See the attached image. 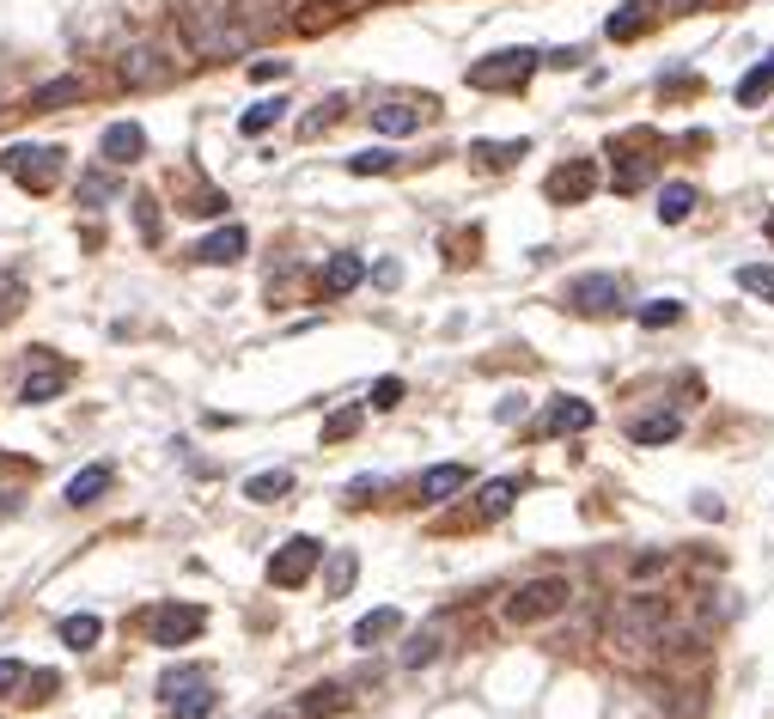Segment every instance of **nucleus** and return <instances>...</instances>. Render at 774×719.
I'll return each mask as SVG.
<instances>
[{
	"mask_svg": "<svg viewBox=\"0 0 774 719\" xmlns=\"http://www.w3.org/2000/svg\"><path fill=\"white\" fill-rule=\"evenodd\" d=\"M512 494H519V482H512V476H494V482H488L482 494H476V506H482V519H500V512L512 506Z\"/></svg>",
	"mask_w": 774,
	"mask_h": 719,
	"instance_id": "28",
	"label": "nucleus"
},
{
	"mask_svg": "<svg viewBox=\"0 0 774 719\" xmlns=\"http://www.w3.org/2000/svg\"><path fill=\"white\" fill-rule=\"evenodd\" d=\"M293 488V470H263L244 482V500H257V506H269V500H281Z\"/></svg>",
	"mask_w": 774,
	"mask_h": 719,
	"instance_id": "25",
	"label": "nucleus"
},
{
	"mask_svg": "<svg viewBox=\"0 0 774 719\" xmlns=\"http://www.w3.org/2000/svg\"><path fill=\"white\" fill-rule=\"evenodd\" d=\"M317 562H324V543H317V536H287L275 549V562H269V586H281V591L305 586Z\"/></svg>",
	"mask_w": 774,
	"mask_h": 719,
	"instance_id": "6",
	"label": "nucleus"
},
{
	"mask_svg": "<svg viewBox=\"0 0 774 719\" xmlns=\"http://www.w3.org/2000/svg\"><path fill=\"white\" fill-rule=\"evenodd\" d=\"M232 13L244 19L250 31H269L281 13H287V0H232Z\"/></svg>",
	"mask_w": 774,
	"mask_h": 719,
	"instance_id": "26",
	"label": "nucleus"
},
{
	"mask_svg": "<svg viewBox=\"0 0 774 719\" xmlns=\"http://www.w3.org/2000/svg\"><path fill=\"white\" fill-rule=\"evenodd\" d=\"M110 482H117V470H110V464H86V470L74 476V482H67V506H92L98 494H110Z\"/></svg>",
	"mask_w": 774,
	"mask_h": 719,
	"instance_id": "15",
	"label": "nucleus"
},
{
	"mask_svg": "<svg viewBox=\"0 0 774 719\" xmlns=\"http://www.w3.org/2000/svg\"><path fill=\"white\" fill-rule=\"evenodd\" d=\"M768 92H774V55H768V62H756L744 79H738V105H762Z\"/></svg>",
	"mask_w": 774,
	"mask_h": 719,
	"instance_id": "27",
	"label": "nucleus"
},
{
	"mask_svg": "<svg viewBox=\"0 0 774 719\" xmlns=\"http://www.w3.org/2000/svg\"><path fill=\"white\" fill-rule=\"evenodd\" d=\"M519 415H525V396H500L494 421H519Z\"/></svg>",
	"mask_w": 774,
	"mask_h": 719,
	"instance_id": "48",
	"label": "nucleus"
},
{
	"mask_svg": "<svg viewBox=\"0 0 774 719\" xmlns=\"http://www.w3.org/2000/svg\"><path fill=\"white\" fill-rule=\"evenodd\" d=\"M439 646H446V641H439L434 628H427V634H415V641H408V646H403V665H408V671H421V665H434V658H439Z\"/></svg>",
	"mask_w": 774,
	"mask_h": 719,
	"instance_id": "35",
	"label": "nucleus"
},
{
	"mask_svg": "<svg viewBox=\"0 0 774 719\" xmlns=\"http://www.w3.org/2000/svg\"><path fill=\"white\" fill-rule=\"evenodd\" d=\"M653 19H658V7L653 0H629L622 13H610V43H629V37H641V31H653Z\"/></svg>",
	"mask_w": 774,
	"mask_h": 719,
	"instance_id": "16",
	"label": "nucleus"
},
{
	"mask_svg": "<svg viewBox=\"0 0 774 719\" xmlns=\"http://www.w3.org/2000/svg\"><path fill=\"white\" fill-rule=\"evenodd\" d=\"M562 299L574 305V312H586V317L617 312V305H622V281H617V275H574Z\"/></svg>",
	"mask_w": 774,
	"mask_h": 719,
	"instance_id": "9",
	"label": "nucleus"
},
{
	"mask_svg": "<svg viewBox=\"0 0 774 719\" xmlns=\"http://www.w3.org/2000/svg\"><path fill=\"white\" fill-rule=\"evenodd\" d=\"M396 628H403V610L384 603V610H372V615H360V622H355V646H379L384 634H396Z\"/></svg>",
	"mask_w": 774,
	"mask_h": 719,
	"instance_id": "22",
	"label": "nucleus"
},
{
	"mask_svg": "<svg viewBox=\"0 0 774 719\" xmlns=\"http://www.w3.org/2000/svg\"><path fill=\"white\" fill-rule=\"evenodd\" d=\"M470 488V464H434V470H421V500H451Z\"/></svg>",
	"mask_w": 774,
	"mask_h": 719,
	"instance_id": "14",
	"label": "nucleus"
},
{
	"mask_svg": "<svg viewBox=\"0 0 774 719\" xmlns=\"http://www.w3.org/2000/svg\"><path fill=\"white\" fill-rule=\"evenodd\" d=\"M201 628H208V610H201V603H159V610L146 615L153 646H184V641H196Z\"/></svg>",
	"mask_w": 774,
	"mask_h": 719,
	"instance_id": "7",
	"label": "nucleus"
},
{
	"mask_svg": "<svg viewBox=\"0 0 774 719\" xmlns=\"http://www.w3.org/2000/svg\"><path fill=\"white\" fill-rule=\"evenodd\" d=\"M360 415H367V408L360 403H348V408H336V415L324 421V439L336 445V439H348V433H360Z\"/></svg>",
	"mask_w": 774,
	"mask_h": 719,
	"instance_id": "37",
	"label": "nucleus"
},
{
	"mask_svg": "<svg viewBox=\"0 0 774 719\" xmlns=\"http://www.w3.org/2000/svg\"><path fill=\"white\" fill-rule=\"evenodd\" d=\"M738 287L774 305V262H744V269H738Z\"/></svg>",
	"mask_w": 774,
	"mask_h": 719,
	"instance_id": "30",
	"label": "nucleus"
},
{
	"mask_svg": "<svg viewBox=\"0 0 774 719\" xmlns=\"http://www.w3.org/2000/svg\"><path fill=\"white\" fill-rule=\"evenodd\" d=\"M591 421H598V415H591V403H579V396H555L543 427H549V433H586Z\"/></svg>",
	"mask_w": 774,
	"mask_h": 719,
	"instance_id": "17",
	"label": "nucleus"
},
{
	"mask_svg": "<svg viewBox=\"0 0 774 719\" xmlns=\"http://www.w3.org/2000/svg\"><path fill=\"white\" fill-rule=\"evenodd\" d=\"M62 146H7L0 153V171L13 177V184H25V189H55V177H62Z\"/></svg>",
	"mask_w": 774,
	"mask_h": 719,
	"instance_id": "5",
	"label": "nucleus"
},
{
	"mask_svg": "<svg viewBox=\"0 0 774 719\" xmlns=\"http://www.w3.org/2000/svg\"><path fill=\"white\" fill-rule=\"evenodd\" d=\"M683 433V415H646V421H634V439L641 445H665V439H677Z\"/></svg>",
	"mask_w": 774,
	"mask_h": 719,
	"instance_id": "29",
	"label": "nucleus"
},
{
	"mask_svg": "<svg viewBox=\"0 0 774 719\" xmlns=\"http://www.w3.org/2000/svg\"><path fill=\"white\" fill-rule=\"evenodd\" d=\"M379 488H384V476H355V482H348V500H355V506H367Z\"/></svg>",
	"mask_w": 774,
	"mask_h": 719,
	"instance_id": "44",
	"label": "nucleus"
},
{
	"mask_svg": "<svg viewBox=\"0 0 774 719\" xmlns=\"http://www.w3.org/2000/svg\"><path fill=\"white\" fill-rule=\"evenodd\" d=\"M348 171H355V177H384V171H396V153L391 146H367V153L348 159Z\"/></svg>",
	"mask_w": 774,
	"mask_h": 719,
	"instance_id": "32",
	"label": "nucleus"
},
{
	"mask_svg": "<svg viewBox=\"0 0 774 719\" xmlns=\"http://www.w3.org/2000/svg\"><path fill=\"white\" fill-rule=\"evenodd\" d=\"M117 79L129 86V92H153V86H171V62L153 50V43H134V50H122Z\"/></svg>",
	"mask_w": 774,
	"mask_h": 719,
	"instance_id": "8",
	"label": "nucleus"
},
{
	"mask_svg": "<svg viewBox=\"0 0 774 719\" xmlns=\"http://www.w3.org/2000/svg\"><path fill=\"white\" fill-rule=\"evenodd\" d=\"M281 110H287L281 98H263V105H250L244 117H238V129H244V134H269L281 122Z\"/></svg>",
	"mask_w": 774,
	"mask_h": 719,
	"instance_id": "31",
	"label": "nucleus"
},
{
	"mask_svg": "<svg viewBox=\"0 0 774 719\" xmlns=\"http://www.w3.org/2000/svg\"><path fill=\"white\" fill-rule=\"evenodd\" d=\"M196 683H208L201 677L196 665H177V671H165V677H159V695H177V689H196Z\"/></svg>",
	"mask_w": 774,
	"mask_h": 719,
	"instance_id": "40",
	"label": "nucleus"
},
{
	"mask_svg": "<svg viewBox=\"0 0 774 719\" xmlns=\"http://www.w3.org/2000/svg\"><path fill=\"white\" fill-rule=\"evenodd\" d=\"M184 43L201 55V62H232L257 43V31L232 13V7H189L184 13Z\"/></svg>",
	"mask_w": 774,
	"mask_h": 719,
	"instance_id": "1",
	"label": "nucleus"
},
{
	"mask_svg": "<svg viewBox=\"0 0 774 719\" xmlns=\"http://www.w3.org/2000/svg\"><path fill=\"white\" fill-rule=\"evenodd\" d=\"M79 98H86V79L62 74V79H50V86H37V92H31V110H62V105H79Z\"/></svg>",
	"mask_w": 774,
	"mask_h": 719,
	"instance_id": "18",
	"label": "nucleus"
},
{
	"mask_svg": "<svg viewBox=\"0 0 774 719\" xmlns=\"http://www.w3.org/2000/svg\"><path fill=\"white\" fill-rule=\"evenodd\" d=\"M305 713H312V719H324V713H336V707H341V689H336V683H317V689H305Z\"/></svg>",
	"mask_w": 774,
	"mask_h": 719,
	"instance_id": "38",
	"label": "nucleus"
},
{
	"mask_svg": "<svg viewBox=\"0 0 774 719\" xmlns=\"http://www.w3.org/2000/svg\"><path fill=\"white\" fill-rule=\"evenodd\" d=\"M250 79H263V86L269 79H287V62H250Z\"/></svg>",
	"mask_w": 774,
	"mask_h": 719,
	"instance_id": "46",
	"label": "nucleus"
},
{
	"mask_svg": "<svg viewBox=\"0 0 774 719\" xmlns=\"http://www.w3.org/2000/svg\"><path fill=\"white\" fill-rule=\"evenodd\" d=\"M567 603H574V586H567L562 574H543V579H525V586L506 598V622H512V628L549 622V615H562Z\"/></svg>",
	"mask_w": 774,
	"mask_h": 719,
	"instance_id": "3",
	"label": "nucleus"
},
{
	"mask_svg": "<svg viewBox=\"0 0 774 719\" xmlns=\"http://www.w3.org/2000/svg\"><path fill=\"white\" fill-rule=\"evenodd\" d=\"M189 214H226V196H214V189H208V196H196V208H189Z\"/></svg>",
	"mask_w": 774,
	"mask_h": 719,
	"instance_id": "49",
	"label": "nucleus"
},
{
	"mask_svg": "<svg viewBox=\"0 0 774 719\" xmlns=\"http://www.w3.org/2000/svg\"><path fill=\"white\" fill-rule=\"evenodd\" d=\"M19 683H25V665L19 658H0V695H13Z\"/></svg>",
	"mask_w": 774,
	"mask_h": 719,
	"instance_id": "45",
	"label": "nucleus"
},
{
	"mask_svg": "<svg viewBox=\"0 0 774 719\" xmlns=\"http://www.w3.org/2000/svg\"><path fill=\"white\" fill-rule=\"evenodd\" d=\"M665 628H671V603L665 598H629V603H617V615H610V646L646 653V646L665 641Z\"/></svg>",
	"mask_w": 774,
	"mask_h": 719,
	"instance_id": "2",
	"label": "nucleus"
},
{
	"mask_svg": "<svg viewBox=\"0 0 774 719\" xmlns=\"http://www.w3.org/2000/svg\"><path fill=\"white\" fill-rule=\"evenodd\" d=\"M336 110H341V105H324V110H312V117L299 122V134H305V141H317V134H324L329 122H336Z\"/></svg>",
	"mask_w": 774,
	"mask_h": 719,
	"instance_id": "43",
	"label": "nucleus"
},
{
	"mask_svg": "<svg viewBox=\"0 0 774 719\" xmlns=\"http://www.w3.org/2000/svg\"><path fill=\"white\" fill-rule=\"evenodd\" d=\"M360 281H367V262H360L355 250H341V257H329V262H324L317 287H324V299H341V293H355Z\"/></svg>",
	"mask_w": 774,
	"mask_h": 719,
	"instance_id": "12",
	"label": "nucleus"
},
{
	"mask_svg": "<svg viewBox=\"0 0 774 719\" xmlns=\"http://www.w3.org/2000/svg\"><path fill=\"white\" fill-rule=\"evenodd\" d=\"M134 208H141V232H146V238H159V214H153V201H134Z\"/></svg>",
	"mask_w": 774,
	"mask_h": 719,
	"instance_id": "50",
	"label": "nucleus"
},
{
	"mask_svg": "<svg viewBox=\"0 0 774 719\" xmlns=\"http://www.w3.org/2000/svg\"><path fill=\"white\" fill-rule=\"evenodd\" d=\"M403 403V379H379L372 384V408H396Z\"/></svg>",
	"mask_w": 774,
	"mask_h": 719,
	"instance_id": "42",
	"label": "nucleus"
},
{
	"mask_svg": "<svg viewBox=\"0 0 774 719\" xmlns=\"http://www.w3.org/2000/svg\"><path fill=\"white\" fill-rule=\"evenodd\" d=\"M525 153H531V141H506V146L476 141V146H470V159H482V165H512V159H525Z\"/></svg>",
	"mask_w": 774,
	"mask_h": 719,
	"instance_id": "34",
	"label": "nucleus"
},
{
	"mask_svg": "<svg viewBox=\"0 0 774 719\" xmlns=\"http://www.w3.org/2000/svg\"><path fill=\"white\" fill-rule=\"evenodd\" d=\"M98 641H105V622H98V615L79 610V615H67V622H62V646H74V653H92Z\"/></svg>",
	"mask_w": 774,
	"mask_h": 719,
	"instance_id": "23",
	"label": "nucleus"
},
{
	"mask_svg": "<svg viewBox=\"0 0 774 719\" xmlns=\"http://www.w3.org/2000/svg\"><path fill=\"white\" fill-rule=\"evenodd\" d=\"M244 250H250V232H244V226H220V232H208L196 250H189V257L208 262V269H226V262H238Z\"/></svg>",
	"mask_w": 774,
	"mask_h": 719,
	"instance_id": "11",
	"label": "nucleus"
},
{
	"mask_svg": "<svg viewBox=\"0 0 774 719\" xmlns=\"http://www.w3.org/2000/svg\"><path fill=\"white\" fill-rule=\"evenodd\" d=\"M263 719H287V713H263Z\"/></svg>",
	"mask_w": 774,
	"mask_h": 719,
	"instance_id": "52",
	"label": "nucleus"
},
{
	"mask_svg": "<svg viewBox=\"0 0 774 719\" xmlns=\"http://www.w3.org/2000/svg\"><path fill=\"white\" fill-rule=\"evenodd\" d=\"M421 117H427V110H415V105H403V98H391V105L372 110V129H379V134H415Z\"/></svg>",
	"mask_w": 774,
	"mask_h": 719,
	"instance_id": "19",
	"label": "nucleus"
},
{
	"mask_svg": "<svg viewBox=\"0 0 774 719\" xmlns=\"http://www.w3.org/2000/svg\"><path fill=\"white\" fill-rule=\"evenodd\" d=\"M117 196V177H110V171H86V177H79V208H98V201H110Z\"/></svg>",
	"mask_w": 774,
	"mask_h": 719,
	"instance_id": "33",
	"label": "nucleus"
},
{
	"mask_svg": "<svg viewBox=\"0 0 774 719\" xmlns=\"http://www.w3.org/2000/svg\"><path fill=\"white\" fill-rule=\"evenodd\" d=\"M537 67H543L537 50H494V55H482V62L470 67V86L476 92H519Z\"/></svg>",
	"mask_w": 774,
	"mask_h": 719,
	"instance_id": "4",
	"label": "nucleus"
},
{
	"mask_svg": "<svg viewBox=\"0 0 774 719\" xmlns=\"http://www.w3.org/2000/svg\"><path fill=\"white\" fill-rule=\"evenodd\" d=\"M214 713V689L208 683H196V695H184V701H171V719H208Z\"/></svg>",
	"mask_w": 774,
	"mask_h": 719,
	"instance_id": "36",
	"label": "nucleus"
},
{
	"mask_svg": "<svg viewBox=\"0 0 774 719\" xmlns=\"http://www.w3.org/2000/svg\"><path fill=\"white\" fill-rule=\"evenodd\" d=\"M146 153V129L141 122H110L105 129V141H98V159H105V165H134V159Z\"/></svg>",
	"mask_w": 774,
	"mask_h": 719,
	"instance_id": "10",
	"label": "nucleus"
},
{
	"mask_svg": "<svg viewBox=\"0 0 774 719\" xmlns=\"http://www.w3.org/2000/svg\"><path fill=\"white\" fill-rule=\"evenodd\" d=\"M67 384H74V367H62V360H50V367H37V372H31L25 384H19V403H31V408H37V403H55V396H62Z\"/></svg>",
	"mask_w": 774,
	"mask_h": 719,
	"instance_id": "13",
	"label": "nucleus"
},
{
	"mask_svg": "<svg viewBox=\"0 0 774 719\" xmlns=\"http://www.w3.org/2000/svg\"><path fill=\"white\" fill-rule=\"evenodd\" d=\"M634 317H641L646 329H665V324H677V317H683V305H677V299H646Z\"/></svg>",
	"mask_w": 774,
	"mask_h": 719,
	"instance_id": "39",
	"label": "nucleus"
},
{
	"mask_svg": "<svg viewBox=\"0 0 774 719\" xmlns=\"http://www.w3.org/2000/svg\"><path fill=\"white\" fill-rule=\"evenodd\" d=\"M591 184H598V171H591V165H574V171H555V177H549V196H555V201H586Z\"/></svg>",
	"mask_w": 774,
	"mask_h": 719,
	"instance_id": "21",
	"label": "nucleus"
},
{
	"mask_svg": "<svg viewBox=\"0 0 774 719\" xmlns=\"http://www.w3.org/2000/svg\"><path fill=\"white\" fill-rule=\"evenodd\" d=\"M634 574L653 579V574H665V562H658V555H641V562H634Z\"/></svg>",
	"mask_w": 774,
	"mask_h": 719,
	"instance_id": "51",
	"label": "nucleus"
},
{
	"mask_svg": "<svg viewBox=\"0 0 774 719\" xmlns=\"http://www.w3.org/2000/svg\"><path fill=\"white\" fill-rule=\"evenodd\" d=\"M689 208H696V184H665V189H658V220H665V226H683V220H689Z\"/></svg>",
	"mask_w": 774,
	"mask_h": 719,
	"instance_id": "24",
	"label": "nucleus"
},
{
	"mask_svg": "<svg viewBox=\"0 0 774 719\" xmlns=\"http://www.w3.org/2000/svg\"><path fill=\"white\" fill-rule=\"evenodd\" d=\"M355 579H360V555L355 549H336V555H329L324 598H348V591H355Z\"/></svg>",
	"mask_w": 774,
	"mask_h": 719,
	"instance_id": "20",
	"label": "nucleus"
},
{
	"mask_svg": "<svg viewBox=\"0 0 774 719\" xmlns=\"http://www.w3.org/2000/svg\"><path fill=\"white\" fill-rule=\"evenodd\" d=\"M646 177H653V165H646V159H634V165H622V171H617V196H634V189H641Z\"/></svg>",
	"mask_w": 774,
	"mask_h": 719,
	"instance_id": "41",
	"label": "nucleus"
},
{
	"mask_svg": "<svg viewBox=\"0 0 774 719\" xmlns=\"http://www.w3.org/2000/svg\"><path fill=\"white\" fill-rule=\"evenodd\" d=\"M677 7H696V0H677Z\"/></svg>",
	"mask_w": 774,
	"mask_h": 719,
	"instance_id": "53",
	"label": "nucleus"
},
{
	"mask_svg": "<svg viewBox=\"0 0 774 719\" xmlns=\"http://www.w3.org/2000/svg\"><path fill=\"white\" fill-rule=\"evenodd\" d=\"M696 512L701 519H726V500L720 494H696Z\"/></svg>",
	"mask_w": 774,
	"mask_h": 719,
	"instance_id": "47",
	"label": "nucleus"
}]
</instances>
